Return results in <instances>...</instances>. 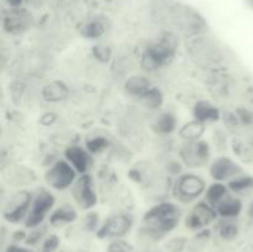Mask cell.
<instances>
[{
    "label": "cell",
    "mask_w": 253,
    "mask_h": 252,
    "mask_svg": "<svg viewBox=\"0 0 253 252\" xmlns=\"http://www.w3.org/2000/svg\"><path fill=\"white\" fill-rule=\"evenodd\" d=\"M179 210L175 205L165 203L152 208L143 217L145 234L150 239L158 241L168 232L175 229L179 222Z\"/></svg>",
    "instance_id": "1"
},
{
    "label": "cell",
    "mask_w": 253,
    "mask_h": 252,
    "mask_svg": "<svg viewBox=\"0 0 253 252\" xmlns=\"http://www.w3.org/2000/svg\"><path fill=\"white\" fill-rule=\"evenodd\" d=\"M178 41L172 34H166L161 37L157 43L152 44L146 49L142 56L141 64L147 71H156L167 64L174 56Z\"/></svg>",
    "instance_id": "2"
},
{
    "label": "cell",
    "mask_w": 253,
    "mask_h": 252,
    "mask_svg": "<svg viewBox=\"0 0 253 252\" xmlns=\"http://www.w3.org/2000/svg\"><path fill=\"white\" fill-rule=\"evenodd\" d=\"M205 189L204 180L195 174L180 175L175 184V197L182 202L188 203L197 199Z\"/></svg>",
    "instance_id": "3"
},
{
    "label": "cell",
    "mask_w": 253,
    "mask_h": 252,
    "mask_svg": "<svg viewBox=\"0 0 253 252\" xmlns=\"http://www.w3.org/2000/svg\"><path fill=\"white\" fill-rule=\"evenodd\" d=\"M54 204L53 195L49 194L47 192L40 193L31 204L27 214L26 219H25V225L30 229H35V227L40 226L44 217L47 216L48 211Z\"/></svg>",
    "instance_id": "4"
},
{
    "label": "cell",
    "mask_w": 253,
    "mask_h": 252,
    "mask_svg": "<svg viewBox=\"0 0 253 252\" xmlns=\"http://www.w3.org/2000/svg\"><path fill=\"white\" fill-rule=\"evenodd\" d=\"M132 227V217L120 214L109 217L98 230L100 239H120L125 236Z\"/></svg>",
    "instance_id": "5"
},
{
    "label": "cell",
    "mask_w": 253,
    "mask_h": 252,
    "mask_svg": "<svg viewBox=\"0 0 253 252\" xmlns=\"http://www.w3.org/2000/svg\"><path fill=\"white\" fill-rule=\"evenodd\" d=\"M188 49L193 58L197 59L198 63L203 66H211L212 63H217L219 61V48L207 39L194 40L189 44Z\"/></svg>",
    "instance_id": "6"
},
{
    "label": "cell",
    "mask_w": 253,
    "mask_h": 252,
    "mask_svg": "<svg viewBox=\"0 0 253 252\" xmlns=\"http://www.w3.org/2000/svg\"><path fill=\"white\" fill-rule=\"evenodd\" d=\"M180 157L188 167H200L209 160V146L203 141H188L180 150Z\"/></svg>",
    "instance_id": "7"
},
{
    "label": "cell",
    "mask_w": 253,
    "mask_h": 252,
    "mask_svg": "<svg viewBox=\"0 0 253 252\" xmlns=\"http://www.w3.org/2000/svg\"><path fill=\"white\" fill-rule=\"evenodd\" d=\"M31 205V195L27 192L15 194L10 199L9 204L4 210V217L10 222H19L26 219Z\"/></svg>",
    "instance_id": "8"
},
{
    "label": "cell",
    "mask_w": 253,
    "mask_h": 252,
    "mask_svg": "<svg viewBox=\"0 0 253 252\" xmlns=\"http://www.w3.org/2000/svg\"><path fill=\"white\" fill-rule=\"evenodd\" d=\"M76 177L74 168L67 162L59 161L47 172L46 179L51 187L56 189H64L69 187Z\"/></svg>",
    "instance_id": "9"
},
{
    "label": "cell",
    "mask_w": 253,
    "mask_h": 252,
    "mask_svg": "<svg viewBox=\"0 0 253 252\" xmlns=\"http://www.w3.org/2000/svg\"><path fill=\"white\" fill-rule=\"evenodd\" d=\"M216 214L217 212L212 210L211 205L209 203L208 204L207 203H199L198 205H195L192 212L188 215L185 224H187L189 229L200 231V230H203L205 226H208V225H210L214 221Z\"/></svg>",
    "instance_id": "10"
},
{
    "label": "cell",
    "mask_w": 253,
    "mask_h": 252,
    "mask_svg": "<svg viewBox=\"0 0 253 252\" xmlns=\"http://www.w3.org/2000/svg\"><path fill=\"white\" fill-rule=\"evenodd\" d=\"M73 195L76 202L83 209H89L96 203V195L94 192L93 179L90 175L84 174L76 182L73 188Z\"/></svg>",
    "instance_id": "11"
},
{
    "label": "cell",
    "mask_w": 253,
    "mask_h": 252,
    "mask_svg": "<svg viewBox=\"0 0 253 252\" xmlns=\"http://www.w3.org/2000/svg\"><path fill=\"white\" fill-rule=\"evenodd\" d=\"M210 173H211L212 178L216 180L231 179V178L240 175L241 168L234 161L230 160V158L220 157L211 165Z\"/></svg>",
    "instance_id": "12"
},
{
    "label": "cell",
    "mask_w": 253,
    "mask_h": 252,
    "mask_svg": "<svg viewBox=\"0 0 253 252\" xmlns=\"http://www.w3.org/2000/svg\"><path fill=\"white\" fill-rule=\"evenodd\" d=\"M66 157L77 172L85 173L88 170L89 165H90V157L83 148L77 147V146L69 147L66 151Z\"/></svg>",
    "instance_id": "13"
},
{
    "label": "cell",
    "mask_w": 253,
    "mask_h": 252,
    "mask_svg": "<svg viewBox=\"0 0 253 252\" xmlns=\"http://www.w3.org/2000/svg\"><path fill=\"white\" fill-rule=\"evenodd\" d=\"M242 210L241 200L234 197H227L226 199H222L217 204L216 212L220 216L225 219H231V217L237 216Z\"/></svg>",
    "instance_id": "14"
},
{
    "label": "cell",
    "mask_w": 253,
    "mask_h": 252,
    "mask_svg": "<svg viewBox=\"0 0 253 252\" xmlns=\"http://www.w3.org/2000/svg\"><path fill=\"white\" fill-rule=\"evenodd\" d=\"M42 95L47 101H61L68 96V88L62 82H52L44 86Z\"/></svg>",
    "instance_id": "15"
},
{
    "label": "cell",
    "mask_w": 253,
    "mask_h": 252,
    "mask_svg": "<svg viewBox=\"0 0 253 252\" xmlns=\"http://www.w3.org/2000/svg\"><path fill=\"white\" fill-rule=\"evenodd\" d=\"M126 90L130 94L142 98L152 86H151L150 81L142 76H132L128 78L125 83Z\"/></svg>",
    "instance_id": "16"
},
{
    "label": "cell",
    "mask_w": 253,
    "mask_h": 252,
    "mask_svg": "<svg viewBox=\"0 0 253 252\" xmlns=\"http://www.w3.org/2000/svg\"><path fill=\"white\" fill-rule=\"evenodd\" d=\"M194 115L195 119L202 123H210V121H216L219 119V110L211 105L208 101H199L194 108Z\"/></svg>",
    "instance_id": "17"
},
{
    "label": "cell",
    "mask_w": 253,
    "mask_h": 252,
    "mask_svg": "<svg viewBox=\"0 0 253 252\" xmlns=\"http://www.w3.org/2000/svg\"><path fill=\"white\" fill-rule=\"evenodd\" d=\"M204 131V123L199 120H194L183 125L179 130V135L180 137L187 141H198V138H200Z\"/></svg>",
    "instance_id": "18"
},
{
    "label": "cell",
    "mask_w": 253,
    "mask_h": 252,
    "mask_svg": "<svg viewBox=\"0 0 253 252\" xmlns=\"http://www.w3.org/2000/svg\"><path fill=\"white\" fill-rule=\"evenodd\" d=\"M77 217V212L71 207H62L53 212L49 217V222L54 226H58L62 224H68L73 222Z\"/></svg>",
    "instance_id": "19"
},
{
    "label": "cell",
    "mask_w": 253,
    "mask_h": 252,
    "mask_svg": "<svg viewBox=\"0 0 253 252\" xmlns=\"http://www.w3.org/2000/svg\"><path fill=\"white\" fill-rule=\"evenodd\" d=\"M229 187L237 194H246L253 189V177L251 175H237L230 180Z\"/></svg>",
    "instance_id": "20"
},
{
    "label": "cell",
    "mask_w": 253,
    "mask_h": 252,
    "mask_svg": "<svg viewBox=\"0 0 253 252\" xmlns=\"http://www.w3.org/2000/svg\"><path fill=\"white\" fill-rule=\"evenodd\" d=\"M227 193V188L221 183L212 184L207 192V200L211 207H217L220 202L224 199V197Z\"/></svg>",
    "instance_id": "21"
},
{
    "label": "cell",
    "mask_w": 253,
    "mask_h": 252,
    "mask_svg": "<svg viewBox=\"0 0 253 252\" xmlns=\"http://www.w3.org/2000/svg\"><path fill=\"white\" fill-rule=\"evenodd\" d=\"M155 128L160 133H169L175 128V118L170 114H163L157 119Z\"/></svg>",
    "instance_id": "22"
},
{
    "label": "cell",
    "mask_w": 253,
    "mask_h": 252,
    "mask_svg": "<svg viewBox=\"0 0 253 252\" xmlns=\"http://www.w3.org/2000/svg\"><path fill=\"white\" fill-rule=\"evenodd\" d=\"M219 235L225 240H234L239 235V227L235 222L221 221L219 225Z\"/></svg>",
    "instance_id": "23"
},
{
    "label": "cell",
    "mask_w": 253,
    "mask_h": 252,
    "mask_svg": "<svg viewBox=\"0 0 253 252\" xmlns=\"http://www.w3.org/2000/svg\"><path fill=\"white\" fill-rule=\"evenodd\" d=\"M142 100H143V103L148 106V108H158V106L162 104L163 98H162V94H161V91L158 90V89L153 88L152 86V88H151L150 90H148L147 93L142 96Z\"/></svg>",
    "instance_id": "24"
},
{
    "label": "cell",
    "mask_w": 253,
    "mask_h": 252,
    "mask_svg": "<svg viewBox=\"0 0 253 252\" xmlns=\"http://www.w3.org/2000/svg\"><path fill=\"white\" fill-rule=\"evenodd\" d=\"M188 246L187 237H173L165 244V249L167 252H183Z\"/></svg>",
    "instance_id": "25"
},
{
    "label": "cell",
    "mask_w": 253,
    "mask_h": 252,
    "mask_svg": "<svg viewBox=\"0 0 253 252\" xmlns=\"http://www.w3.org/2000/svg\"><path fill=\"white\" fill-rule=\"evenodd\" d=\"M104 34V26L100 21H90L89 24H86L83 27V35L86 37H91V39H95V37L101 36Z\"/></svg>",
    "instance_id": "26"
},
{
    "label": "cell",
    "mask_w": 253,
    "mask_h": 252,
    "mask_svg": "<svg viewBox=\"0 0 253 252\" xmlns=\"http://www.w3.org/2000/svg\"><path fill=\"white\" fill-rule=\"evenodd\" d=\"M44 234H46V229H44V227H35V229H32V231L27 235L25 242H26L27 246H36V245H39L40 242L42 241Z\"/></svg>",
    "instance_id": "27"
},
{
    "label": "cell",
    "mask_w": 253,
    "mask_h": 252,
    "mask_svg": "<svg viewBox=\"0 0 253 252\" xmlns=\"http://www.w3.org/2000/svg\"><path fill=\"white\" fill-rule=\"evenodd\" d=\"M59 246V237L57 235H51L42 241L39 252H54Z\"/></svg>",
    "instance_id": "28"
},
{
    "label": "cell",
    "mask_w": 253,
    "mask_h": 252,
    "mask_svg": "<svg viewBox=\"0 0 253 252\" xmlns=\"http://www.w3.org/2000/svg\"><path fill=\"white\" fill-rule=\"evenodd\" d=\"M106 252H131V246L123 240H115L109 245Z\"/></svg>",
    "instance_id": "29"
},
{
    "label": "cell",
    "mask_w": 253,
    "mask_h": 252,
    "mask_svg": "<svg viewBox=\"0 0 253 252\" xmlns=\"http://www.w3.org/2000/svg\"><path fill=\"white\" fill-rule=\"evenodd\" d=\"M106 145H108V141L103 137H95L86 142V147L90 152H98V151L106 147Z\"/></svg>",
    "instance_id": "30"
},
{
    "label": "cell",
    "mask_w": 253,
    "mask_h": 252,
    "mask_svg": "<svg viewBox=\"0 0 253 252\" xmlns=\"http://www.w3.org/2000/svg\"><path fill=\"white\" fill-rule=\"evenodd\" d=\"M98 216H96V214H88L85 217V225H86V229L90 230V231H94V230H96V227H98Z\"/></svg>",
    "instance_id": "31"
},
{
    "label": "cell",
    "mask_w": 253,
    "mask_h": 252,
    "mask_svg": "<svg viewBox=\"0 0 253 252\" xmlns=\"http://www.w3.org/2000/svg\"><path fill=\"white\" fill-rule=\"evenodd\" d=\"M5 252H32V251H30V250L26 249V247L17 246V245H10Z\"/></svg>",
    "instance_id": "32"
},
{
    "label": "cell",
    "mask_w": 253,
    "mask_h": 252,
    "mask_svg": "<svg viewBox=\"0 0 253 252\" xmlns=\"http://www.w3.org/2000/svg\"><path fill=\"white\" fill-rule=\"evenodd\" d=\"M240 118H241V119H244V120H245V123H246V116H240ZM252 120V116H251V114H249V115H247V121H249V123H250V121H251Z\"/></svg>",
    "instance_id": "33"
},
{
    "label": "cell",
    "mask_w": 253,
    "mask_h": 252,
    "mask_svg": "<svg viewBox=\"0 0 253 252\" xmlns=\"http://www.w3.org/2000/svg\"><path fill=\"white\" fill-rule=\"evenodd\" d=\"M249 214L250 216L253 217V202L251 203V205H250V209H249Z\"/></svg>",
    "instance_id": "34"
},
{
    "label": "cell",
    "mask_w": 253,
    "mask_h": 252,
    "mask_svg": "<svg viewBox=\"0 0 253 252\" xmlns=\"http://www.w3.org/2000/svg\"><path fill=\"white\" fill-rule=\"evenodd\" d=\"M247 1H249L250 6H251V7H253V0H247Z\"/></svg>",
    "instance_id": "35"
}]
</instances>
